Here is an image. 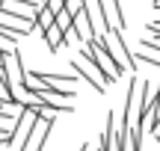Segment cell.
I'll return each mask as SVG.
<instances>
[{"mask_svg":"<svg viewBox=\"0 0 160 151\" xmlns=\"http://www.w3.org/2000/svg\"><path fill=\"white\" fill-rule=\"evenodd\" d=\"M95 47H101V51H107L110 56L119 62V68L122 71H133L137 68V62H133V53L128 51V45H125V39H122V33L119 30H113L110 27L107 33H101V36H95V41H92Z\"/></svg>","mask_w":160,"mask_h":151,"instance_id":"obj_1","label":"cell"},{"mask_svg":"<svg viewBox=\"0 0 160 151\" xmlns=\"http://www.w3.org/2000/svg\"><path fill=\"white\" fill-rule=\"evenodd\" d=\"M71 68H74V74L80 77V80H86V86H92L98 95L107 92V80H104V74L98 71V65L92 62V59H86V56H74V59H71Z\"/></svg>","mask_w":160,"mask_h":151,"instance_id":"obj_2","label":"cell"},{"mask_svg":"<svg viewBox=\"0 0 160 151\" xmlns=\"http://www.w3.org/2000/svg\"><path fill=\"white\" fill-rule=\"evenodd\" d=\"M33 124H36V116L24 107V113L18 116V122H15V128L9 130V148H12V151H24V145H27V139H30V130H33Z\"/></svg>","mask_w":160,"mask_h":151,"instance_id":"obj_3","label":"cell"},{"mask_svg":"<svg viewBox=\"0 0 160 151\" xmlns=\"http://www.w3.org/2000/svg\"><path fill=\"white\" fill-rule=\"evenodd\" d=\"M51 128H53V122L36 119V124H33V130H30V139H27V145H24V151H45V142H48Z\"/></svg>","mask_w":160,"mask_h":151,"instance_id":"obj_4","label":"cell"},{"mask_svg":"<svg viewBox=\"0 0 160 151\" xmlns=\"http://www.w3.org/2000/svg\"><path fill=\"white\" fill-rule=\"evenodd\" d=\"M80 6H86V15H89V24H92V30H95V36H101V33H107V30H110L107 18H104L101 0H83Z\"/></svg>","mask_w":160,"mask_h":151,"instance_id":"obj_5","label":"cell"},{"mask_svg":"<svg viewBox=\"0 0 160 151\" xmlns=\"http://www.w3.org/2000/svg\"><path fill=\"white\" fill-rule=\"evenodd\" d=\"M0 12L18 15V18H24V21H36V12H39V6H33L30 0H3Z\"/></svg>","mask_w":160,"mask_h":151,"instance_id":"obj_6","label":"cell"},{"mask_svg":"<svg viewBox=\"0 0 160 151\" xmlns=\"http://www.w3.org/2000/svg\"><path fill=\"white\" fill-rule=\"evenodd\" d=\"M42 39H45V45H48V51H51V53H59V47H62V33H59L57 27L45 30V33H42Z\"/></svg>","mask_w":160,"mask_h":151,"instance_id":"obj_7","label":"cell"},{"mask_svg":"<svg viewBox=\"0 0 160 151\" xmlns=\"http://www.w3.org/2000/svg\"><path fill=\"white\" fill-rule=\"evenodd\" d=\"M53 27L59 30V33H65V30H71V6L62 12H57V18H53Z\"/></svg>","mask_w":160,"mask_h":151,"instance_id":"obj_8","label":"cell"},{"mask_svg":"<svg viewBox=\"0 0 160 151\" xmlns=\"http://www.w3.org/2000/svg\"><path fill=\"white\" fill-rule=\"evenodd\" d=\"M48 9H51L53 12V15H57V12H62V9H68V0H48Z\"/></svg>","mask_w":160,"mask_h":151,"instance_id":"obj_9","label":"cell"},{"mask_svg":"<svg viewBox=\"0 0 160 151\" xmlns=\"http://www.w3.org/2000/svg\"><path fill=\"white\" fill-rule=\"evenodd\" d=\"M137 59H139V62H151L154 68H160V56H151V53H145V51H139Z\"/></svg>","mask_w":160,"mask_h":151,"instance_id":"obj_10","label":"cell"},{"mask_svg":"<svg viewBox=\"0 0 160 151\" xmlns=\"http://www.w3.org/2000/svg\"><path fill=\"white\" fill-rule=\"evenodd\" d=\"M151 3H154V12H160V0H151Z\"/></svg>","mask_w":160,"mask_h":151,"instance_id":"obj_11","label":"cell"}]
</instances>
